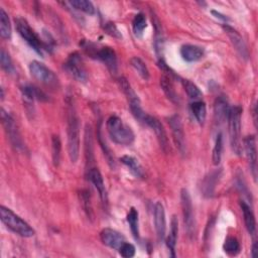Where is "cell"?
<instances>
[{
  "instance_id": "obj_1",
  "label": "cell",
  "mask_w": 258,
  "mask_h": 258,
  "mask_svg": "<svg viewBox=\"0 0 258 258\" xmlns=\"http://www.w3.org/2000/svg\"><path fill=\"white\" fill-rule=\"evenodd\" d=\"M67 134L68 152L73 163L77 162L80 154V119L73 99L67 100Z\"/></svg>"
},
{
  "instance_id": "obj_2",
  "label": "cell",
  "mask_w": 258,
  "mask_h": 258,
  "mask_svg": "<svg viewBox=\"0 0 258 258\" xmlns=\"http://www.w3.org/2000/svg\"><path fill=\"white\" fill-rule=\"evenodd\" d=\"M107 132L113 142L119 145H130L135 139L134 132L122 119L116 115L110 116L106 121Z\"/></svg>"
},
{
  "instance_id": "obj_3",
  "label": "cell",
  "mask_w": 258,
  "mask_h": 258,
  "mask_svg": "<svg viewBox=\"0 0 258 258\" xmlns=\"http://www.w3.org/2000/svg\"><path fill=\"white\" fill-rule=\"evenodd\" d=\"M0 216L2 223L13 233L25 238L32 237L35 234L34 229L22 218H20L18 215L12 212L10 209L1 206Z\"/></svg>"
},
{
  "instance_id": "obj_4",
  "label": "cell",
  "mask_w": 258,
  "mask_h": 258,
  "mask_svg": "<svg viewBox=\"0 0 258 258\" xmlns=\"http://www.w3.org/2000/svg\"><path fill=\"white\" fill-rule=\"evenodd\" d=\"M241 116L242 108L240 106L230 107L228 115L229 124V135L232 150L235 154L240 155L242 153V142H241Z\"/></svg>"
},
{
  "instance_id": "obj_5",
  "label": "cell",
  "mask_w": 258,
  "mask_h": 258,
  "mask_svg": "<svg viewBox=\"0 0 258 258\" xmlns=\"http://www.w3.org/2000/svg\"><path fill=\"white\" fill-rule=\"evenodd\" d=\"M15 22V27L16 30L18 31L19 35L24 39V41L39 55H43V50L47 49V45L45 44L44 41H42L39 36L36 34V32L30 27L28 22L21 18L18 17L14 20Z\"/></svg>"
},
{
  "instance_id": "obj_6",
  "label": "cell",
  "mask_w": 258,
  "mask_h": 258,
  "mask_svg": "<svg viewBox=\"0 0 258 258\" xmlns=\"http://www.w3.org/2000/svg\"><path fill=\"white\" fill-rule=\"evenodd\" d=\"M180 205L183 217V224L184 230L189 237V239H194L196 236V218H195V211L191 203V198L189 192L186 188H182L180 191Z\"/></svg>"
},
{
  "instance_id": "obj_7",
  "label": "cell",
  "mask_w": 258,
  "mask_h": 258,
  "mask_svg": "<svg viewBox=\"0 0 258 258\" xmlns=\"http://www.w3.org/2000/svg\"><path fill=\"white\" fill-rule=\"evenodd\" d=\"M118 83H119V86H120L121 90L123 91V93L127 97V100H128V103H129V108H130V111H131L132 115L140 123H143L147 114L143 111L138 96L136 95V93L134 92V90L132 89V87L130 86V84L127 81L126 78L120 77L118 79Z\"/></svg>"
},
{
  "instance_id": "obj_8",
  "label": "cell",
  "mask_w": 258,
  "mask_h": 258,
  "mask_svg": "<svg viewBox=\"0 0 258 258\" xmlns=\"http://www.w3.org/2000/svg\"><path fill=\"white\" fill-rule=\"evenodd\" d=\"M1 120H2V125L4 127V130L7 134V137L9 139L10 143L12 144V146L17 150H22V151L25 150V145L20 136V133L16 126L15 120L3 108L1 109Z\"/></svg>"
},
{
  "instance_id": "obj_9",
  "label": "cell",
  "mask_w": 258,
  "mask_h": 258,
  "mask_svg": "<svg viewBox=\"0 0 258 258\" xmlns=\"http://www.w3.org/2000/svg\"><path fill=\"white\" fill-rule=\"evenodd\" d=\"M29 72L31 76L39 81L40 83L48 86V87H55L57 86V78L54 73L48 69L44 63L38 60H32L29 63Z\"/></svg>"
},
{
  "instance_id": "obj_10",
  "label": "cell",
  "mask_w": 258,
  "mask_h": 258,
  "mask_svg": "<svg viewBox=\"0 0 258 258\" xmlns=\"http://www.w3.org/2000/svg\"><path fill=\"white\" fill-rule=\"evenodd\" d=\"M64 71L72 76L75 80L81 83H86L88 80V74L83 66L81 56L78 52H73L66 62L63 63Z\"/></svg>"
},
{
  "instance_id": "obj_11",
  "label": "cell",
  "mask_w": 258,
  "mask_h": 258,
  "mask_svg": "<svg viewBox=\"0 0 258 258\" xmlns=\"http://www.w3.org/2000/svg\"><path fill=\"white\" fill-rule=\"evenodd\" d=\"M222 27H223L224 31L226 32V34L228 35V37H229L232 45L234 46L235 50L239 53V55L243 59L247 60L249 58V50H248V47L246 45V42L244 41V39L240 35V33L228 24H223Z\"/></svg>"
},
{
  "instance_id": "obj_12",
  "label": "cell",
  "mask_w": 258,
  "mask_h": 258,
  "mask_svg": "<svg viewBox=\"0 0 258 258\" xmlns=\"http://www.w3.org/2000/svg\"><path fill=\"white\" fill-rule=\"evenodd\" d=\"M143 124L147 125L148 127H150V128L154 131V133H155V135H156V138H157V140H158V142H159L160 147L162 148V150H163L164 152H167L168 149H169L168 138H167L165 129H164V127L162 126V124L160 123V121H159L157 118H155V117H153V116L147 114L146 117H145V119H144Z\"/></svg>"
},
{
  "instance_id": "obj_13",
  "label": "cell",
  "mask_w": 258,
  "mask_h": 258,
  "mask_svg": "<svg viewBox=\"0 0 258 258\" xmlns=\"http://www.w3.org/2000/svg\"><path fill=\"white\" fill-rule=\"evenodd\" d=\"M97 59L102 61L107 69L111 72V74L117 73V56L114 49L110 46H102L99 49H96L92 54Z\"/></svg>"
},
{
  "instance_id": "obj_14",
  "label": "cell",
  "mask_w": 258,
  "mask_h": 258,
  "mask_svg": "<svg viewBox=\"0 0 258 258\" xmlns=\"http://www.w3.org/2000/svg\"><path fill=\"white\" fill-rule=\"evenodd\" d=\"M168 125L171 129L173 141H174L177 149L181 153H184L185 142H184V133H183V128H182L180 117L176 114L170 116L168 118Z\"/></svg>"
},
{
  "instance_id": "obj_15",
  "label": "cell",
  "mask_w": 258,
  "mask_h": 258,
  "mask_svg": "<svg viewBox=\"0 0 258 258\" xmlns=\"http://www.w3.org/2000/svg\"><path fill=\"white\" fill-rule=\"evenodd\" d=\"M100 238L104 245L115 250H119L120 247L126 242L125 237L121 233L111 228L103 229L100 233Z\"/></svg>"
},
{
  "instance_id": "obj_16",
  "label": "cell",
  "mask_w": 258,
  "mask_h": 258,
  "mask_svg": "<svg viewBox=\"0 0 258 258\" xmlns=\"http://www.w3.org/2000/svg\"><path fill=\"white\" fill-rule=\"evenodd\" d=\"M88 178L91 181V183L95 186V188L97 189L104 208H107V206H108V195H107V190H106V186H105V183H104L103 176H102L101 172L99 171V169L96 168V167L90 168L88 170Z\"/></svg>"
},
{
  "instance_id": "obj_17",
  "label": "cell",
  "mask_w": 258,
  "mask_h": 258,
  "mask_svg": "<svg viewBox=\"0 0 258 258\" xmlns=\"http://www.w3.org/2000/svg\"><path fill=\"white\" fill-rule=\"evenodd\" d=\"M244 149L254 179L257 177V150L254 135H249L244 139Z\"/></svg>"
},
{
  "instance_id": "obj_18",
  "label": "cell",
  "mask_w": 258,
  "mask_h": 258,
  "mask_svg": "<svg viewBox=\"0 0 258 258\" xmlns=\"http://www.w3.org/2000/svg\"><path fill=\"white\" fill-rule=\"evenodd\" d=\"M153 220H154V227H155V231H156L158 241H162L165 237L166 220H165L164 207L160 202H157L154 205Z\"/></svg>"
},
{
  "instance_id": "obj_19",
  "label": "cell",
  "mask_w": 258,
  "mask_h": 258,
  "mask_svg": "<svg viewBox=\"0 0 258 258\" xmlns=\"http://www.w3.org/2000/svg\"><path fill=\"white\" fill-rule=\"evenodd\" d=\"M20 90H21V95H22V99L25 106H29L32 108L33 102L35 100H38V101L47 100V96L40 89L32 85H25L21 87Z\"/></svg>"
},
{
  "instance_id": "obj_20",
  "label": "cell",
  "mask_w": 258,
  "mask_h": 258,
  "mask_svg": "<svg viewBox=\"0 0 258 258\" xmlns=\"http://www.w3.org/2000/svg\"><path fill=\"white\" fill-rule=\"evenodd\" d=\"M222 174V169H216L213 170L212 172H209L205 178L202 181V185H201V190L203 192V196L206 198H212L214 196L215 192V188L216 185L221 177Z\"/></svg>"
},
{
  "instance_id": "obj_21",
  "label": "cell",
  "mask_w": 258,
  "mask_h": 258,
  "mask_svg": "<svg viewBox=\"0 0 258 258\" xmlns=\"http://www.w3.org/2000/svg\"><path fill=\"white\" fill-rule=\"evenodd\" d=\"M179 53H180L182 59H184L185 61H188V62H192V61L200 60L204 56L205 50L203 47H201L199 45L183 44L179 49Z\"/></svg>"
},
{
  "instance_id": "obj_22",
  "label": "cell",
  "mask_w": 258,
  "mask_h": 258,
  "mask_svg": "<svg viewBox=\"0 0 258 258\" xmlns=\"http://www.w3.org/2000/svg\"><path fill=\"white\" fill-rule=\"evenodd\" d=\"M229 110H230V107L227 99L224 96L218 97L214 104V116H215L216 123L221 124L225 120H227L229 115Z\"/></svg>"
},
{
  "instance_id": "obj_23",
  "label": "cell",
  "mask_w": 258,
  "mask_h": 258,
  "mask_svg": "<svg viewBox=\"0 0 258 258\" xmlns=\"http://www.w3.org/2000/svg\"><path fill=\"white\" fill-rule=\"evenodd\" d=\"M240 208H241V211L243 214L245 227H246L248 233L250 235L254 236L256 233V220H255L253 211H252L251 207L245 201L240 202Z\"/></svg>"
},
{
  "instance_id": "obj_24",
  "label": "cell",
  "mask_w": 258,
  "mask_h": 258,
  "mask_svg": "<svg viewBox=\"0 0 258 258\" xmlns=\"http://www.w3.org/2000/svg\"><path fill=\"white\" fill-rule=\"evenodd\" d=\"M177 234H178V221L176 216L173 215L170 222L169 234L166 238V246L170 252L171 257H175V246L177 241Z\"/></svg>"
},
{
  "instance_id": "obj_25",
  "label": "cell",
  "mask_w": 258,
  "mask_h": 258,
  "mask_svg": "<svg viewBox=\"0 0 258 258\" xmlns=\"http://www.w3.org/2000/svg\"><path fill=\"white\" fill-rule=\"evenodd\" d=\"M120 161L128 168V170L137 178H143L144 177V170L139 161L131 156V155H124L120 158Z\"/></svg>"
},
{
  "instance_id": "obj_26",
  "label": "cell",
  "mask_w": 258,
  "mask_h": 258,
  "mask_svg": "<svg viewBox=\"0 0 258 258\" xmlns=\"http://www.w3.org/2000/svg\"><path fill=\"white\" fill-rule=\"evenodd\" d=\"M160 87L169 101H171L174 104L178 103V96L173 87L171 78H169L166 75H162L160 77Z\"/></svg>"
},
{
  "instance_id": "obj_27",
  "label": "cell",
  "mask_w": 258,
  "mask_h": 258,
  "mask_svg": "<svg viewBox=\"0 0 258 258\" xmlns=\"http://www.w3.org/2000/svg\"><path fill=\"white\" fill-rule=\"evenodd\" d=\"M190 111L194 115V117L196 118V120L203 125L206 121V117H207V107L204 101L202 100H197L194 101L190 104Z\"/></svg>"
},
{
  "instance_id": "obj_28",
  "label": "cell",
  "mask_w": 258,
  "mask_h": 258,
  "mask_svg": "<svg viewBox=\"0 0 258 258\" xmlns=\"http://www.w3.org/2000/svg\"><path fill=\"white\" fill-rule=\"evenodd\" d=\"M0 34L1 37L6 40L10 39L12 35L9 17L3 8H0Z\"/></svg>"
},
{
  "instance_id": "obj_29",
  "label": "cell",
  "mask_w": 258,
  "mask_h": 258,
  "mask_svg": "<svg viewBox=\"0 0 258 258\" xmlns=\"http://www.w3.org/2000/svg\"><path fill=\"white\" fill-rule=\"evenodd\" d=\"M127 222L130 226L131 233L135 240L139 239V219H138V211L135 208H131L129 213L127 214Z\"/></svg>"
},
{
  "instance_id": "obj_30",
  "label": "cell",
  "mask_w": 258,
  "mask_h": 258,
  "mask_svg": "<svg viewBox=\"0 0 258 258\" xmlns=\"http://www.w3.org/2000/svg\"><path fill=\"white\" fill-rule=\"evenodd\" d=\"M146 27H147V23H146L145 15L143 13L136 14L132 20V28H133L134 35L138 38H141L143 35V31Z\"/></svg>"
},
{
  "instance_id": "obj_31",
  "label": "cell",
  "mask_w": 258,
  "mask_h": 258,
  "mask_svg": "<svg viewBox=\"0 0 258 258\" xmlns=\"http://www.w3.org/2000/svg\"><path fill=\"white\" fill-rule=\"evenodd\" d=\"M130 64L134 69V71L145 81L149 79V71L147 69L146 63L138 56H133L130 59Z\"/></svg>"
},
{
  "instance_id": "obj_32",
  "label": "cell",
  "mask_w": 258,
  "mask_h": 258,
  "mask_svg": "<svg viewBox=\"0 0 258 258\" xmlns=\"http://www.w3.org/2000/svg\"><path fill=\"white\" fill-rule=\"evenodd\" d=\"M68 4H70L72 7H74L77 10H80L82 12H85L89 15H94L96 10L95 7L93 5V3L91 1H87V0H73L68 2Z\"/></svg>"
},
{
  "instance_id": "obj_33",
  "label": "cell",
  "mask_w": 258,
  "mask_h": 258,
  "mask_svg": "<svg viewBox=\"0 0 258 258\" xmlns=\"http://www.w3.org/2000/svg\"><path fill=\"white\" fill-rule=\"evenodd\" d=\"M183 89L185 91V93L187 94V96L192 99L194 101L197 100H201V98L203 97V93L201 92V90L199 89V87L194 84L192 82L188 81V80H181Z\"/></svg>"
},
{
  "instance_id": "obj_34",
  "label": "cell",
  "mask_w": 258,
  "mask_h": 258,
  "mask_svg": "<svg viewBox=\"0 0 258 258\" xmlns=\"http://www.w3.org/2000/svg\"><path fill=\"white\" fill-rule=\"evenodd\" d=\"M223 250L230 256H236L241 250L239 241L235 237H228L223 245Z\"/></svg>"
},
{
  "instance_id": "obj_35",
  "label": "cell",
  "mask_w": 258,
  "mask_h": 258,
  "mask_svg": "<svg viewBox=\"0 0 258 258\" xmlns=\"http://www.w3.org/2000/svg\"><path fill=\"white\" fill-rule=\"evenodd\" d=\"M223 151V135L222 133H218L215 140V145L212 152V160L214 165H219L222 158Z\"/></svg>"
},
{
  "instance_id": "obj_36",
  "label": "cell",
  "mask_w": 258,
  "mask_h": 258,
  "mask_svg": "<svg viewBox=\"0 0 258 258\" xmlns=\"http://www.w3.org/2000/svg\"><path fill=\"white\" fill-rule=\"evenodd\" d=\"M0 62H1V68L2 70L9 75H12L15 73V69L12 62V59L9 55V53L4 49L1 48V52H0Z\"/></svg>"
},
{
  "instance_id": "obj_37",
  "label": "cell",
  "mask_w": 258,
  "mask_h": 258,
  "mask_svg": "<svg viewBox=\"0 0 258 258\" xmlns=\"http://www.w3.org/2000/svg\"><path fill=\"white\" fill-rule=\"evenodd\" d=\"M60 151H61L60 139L57 135H52V137H51V155H52V162H53L54 166H57L59 163Z\"/></svg>"
},
{
  "instance_id": "obj_38",
  "label": "cell",
  "mask_w": 258,
  "mask_h": 258,
  "mask_svg": "<svg viewBox=\"0 0 258 258\" xmlns=\"http://www.w3.org/2000/svg\"><path fill=\"white\" fill-rule=\"evenodd\" d=\"M80 200H81V204L83 206V209L85 211V213L87 214V217L89 219H93V209H92V205H91V201H90V195L89 191L86 189L81 190L80 192Z\"/></svg>"
},
{
  "instance_id": "obj_39",
  "label": "cell",
  "mask_w": 258,
  "mask_h": 258,
  "mask_svg": "<svg viewBox=\"0 0 258 258\" xmlns=\"http://www.w3.org/2000/svg\"><path fill=\"white\" fill-rule=\"evenodd\" d=\"M118 251H119V253H120V255H121L122 257L131 258V257H133V256L135 255L136 249H135V247H134L133 244H131V243H129V242L126 241V242L120 247V249H119Z\"/></svg>"
},
{
  "instance_id": "obj_40",
  "label": "cell",
  "mask_w": 258,
  "mask_h": 258,
  "mask_svg": "<svg viewBox=\"0 0 258 258\" xmlns=\"http://www.w3.org/2000/svg\"><path fill=\"white\" fill-rule=\"evenodd\" d=\"M104 30L106 31V33H108L109 35L115 37V38H122V34L119 31V29L117 28V26L115 25L114 22H107L104 25Z\"/></svg>"
},
{
  "instance_id": "obj_41",
  "label": "cell",
  "mask_w": 258,
  "mask_h": 258,
  "mask_svg": "<svg viewBox=\"0 0 258 258\" xmlns=\"http://www.w3.org/2000/svg\"><path fill=\"white\" fill-rule=\"evenodd\" d=\"M211 13L216 17V18H219L220 20H222V21H224V22H227V21H229L230 19H229V17L228 16H226V15H224V14H222V13H220L219 11H216V10H212L211 11Z\"/></svg>"
},
{
  "instance_id": "obj_42",
  "label": "cell",
  "mask_w": 258,
  "mask_h": 258,
  "mask_svg": "<svg viewBox=\"0 0 258 258\" xmlns=\"http://www.w3.org/2000/svg\"><path fill=\"white\" fill-rule=\"evenodd\" d=\"M257 250H258V248H257V242H256V241H254V242H253V244H252V248H251V256H252L253 258H254V257H256Z\"/></svg>"
},
{
  "instance_id": "obj_43",
  "label": "cell",
  "mask_w": 258,
  "mask_h": 258,
  "mask_svg": "<svg viewBox=\"0 0 258 258\" xmlns=\"http://www.w3.org/2000/svg\"><path fill=\"white\" fill-rule=\"evenodd\" d=\"M4 99V91H3V88H1V100Z\"/></svg>"
}]
</instances>
